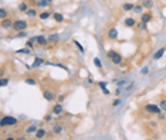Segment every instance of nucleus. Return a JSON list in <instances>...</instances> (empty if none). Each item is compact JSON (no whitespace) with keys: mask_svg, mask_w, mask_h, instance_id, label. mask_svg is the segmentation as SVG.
Segmentation results:
<instances>
[{"mask_svg":"<svg viewBox=\"0 0 166 140\" xmlns=\"http://www.w3.org/2000/svg\"><path fill=\"white\" fill-rule=\"evenodd\" d=\"M6 17H9V10L6 7H2L0 9V20H3Z\"/></svg>","mask_w":166,"mask_h":140,"instance_id":"nucleus-29","label":"nucleus"},{"mask_svg":"<svg viewBox=\"0 0 166 140\" xmlns=\"http://www.w3.org/2000/svg\"><path fill=\"white\" fill-rule=\"evenodd\" d=\"M107 57H108L109 61H112V64H116V65L122 64V61H124L122 54H121L119 51L114 50V48H111V50H108V51H107Z\"/></svg>","mask_w":166,"mask_h":140,"instance_id":"nucleus-1","label":"nucleus"},{"mask_svg":"<svg viewBox=\"0 0 166 140\" xmlns=\"http://www.w3.org/2000/svg\"><path fill=\"white\" fill-rule=\"evenodd\" d=\"M133 6H135V4H132V3H124L122 4V10H124V12H132L133 10Z\"/></svg>","mask_w":166,"mask_h":140,"instance_id":"nucleus-28","label":"nucleus"},{"mask_svg":"<svg viewBox=\"0 0 166 140\" xmlns=\"http://www.w3.org/2000/svg\"><path fill=\"white\" fill-rule=\"evenodd\" d=\"M27 136H20V137H16V140H24Z\"/></svg>","mask_w":166,"mask_h":140,"instance_id":"nucleus-44","label":"nucleus"},{"mask_svg":"<svg viewBox=\"0 0 166 140\" xmlns=\"http://www.w3.org/2000/svg\"><path fill=\"white\" fill-rule=\"evenodd\" d=\"M24 82L27 84V85H30V87H36V85H37V79L33 78V77H26Z\"/></svg>","mask_w":166,"mask_h":140,"instance_id":"nucleus-24","label":"nucleus"},{"mask_svg":"<svg viewBox=\"0 0 166 140\" xmlns=\"http://www.w3.org/2000/svg\"><path fill=\"white\" fill-rule=\"evenodd\" d=\"M143 111L148 113V115H159L162 109L159 105H155V103H146L145 106H143Z\"/></svg>","mask_w":166,"mask_h":140,"instance_id":"nucleus-4","label":"nucleus"},{"mask_svg":"<svg viewBox=\"0 0 166 140\" xmlns=\"http://www.w3.org/2000/svg\"><path fill=\"white\" fill-rule=\"evenodd\" d=\"M34 136H36V139H38V140H40V139H44V137L47 136V130H46V129H41V128H40L37 132H36V135H34Z\"/></svg>","mask_w":166,"mask_h":140,"instance_id":"nucleus-21","label":"nucleus"},{"mask_svg":"<svg viewBox=\"0 0 166 140\" xmlns=\"http://www.w3.org/2000/svg\"><path fill=\"white\" fill-rule=\"evenodd\" d=\"M166 53V47H162V48H159L156 53L154 54V60L155 61H158V60H161V58L163 57V54Z\"/></svg>","mask_w":166,"mask_h":140,"instance_id":"nucleus-19","label":"nucleus"},{"mask_svg":"<svg viewBox=\"0 0 166 140\" xmlns=\"http://www.w3.org/2000/svg\"><path fill=\"white\" fill-rule=\"evenodd\" d=\"M51 132H53V135H61L62 133V126L60 123H55L54 126H53V129H51Z\"/></svg>","mask_w":166,"mask_h":140,"instance_id":"nucleus-25","label":"nucleus"},{"mask_svg":"<svg viewBox=\"0 0 166 140\" xmlns=\"http://www.w3.org/2000/svg\"><path fill=\"white\" fill-rule=\"evenodd\" d=\"M152 19H154V16H152V13L148 10V12H143L141 14V20H139V21H142V23H146V24H148V23H150V21H152Z\"/></svg>","mask_w":166,"mask_h":140,"instance_id":"nucleus-11","label":"nucleus"},{"mask_svg":"<svg viewBox=\"0 0 166 140\" xmlns=\"http://www.w3.org/2000/svg\"><path fill=\"white\" fill-rule=\"evenodd\" d=\"M27 27H29V21L26 19H14V24H13L14 31H23V30H27Z\"/></svg>","mask_w":166,"mask_h":140,"instance_id":"nucleus-3","label":"nucleus"},{"mask_svg":"<svg viewBox=\"0 0 166 140\" xmlns=\"http://www.w3.org/2000/svg\"><path fill=\"white\" fill-rule=\"evenodd\" d=\"M48 2H53V0H48Z\"/></svg>","mask_w":166,"mask_h":140,"instance_id":"nucleus-46","label":"nucleus"},{"mask_svg":"<svg viewBox=\"0 0 166 140\" xmlns=\"http://www.w3.org/2000/svg\"><path fill=\"white\" fill-rule=\"evenodd\" d=\"M74 44H75V47H77V48H78L79 51H81V53H84V48H83V46H81V44H79V43L77 41V40H74Z\"/></svg>","mask_w":166,"mask_h":140,"instance_id":"nucleus-36","label":"nucleus"},{"mask_svg":"<svg viewBox=\"0 0 166 140\" xmlns=\"http://www.w3.org/2000/svg\"><path fill=\"white\" fill-rule=\"evenodd\" d=\"M40 64H44V60H40V58H36V64H33V68H37Z\"/></svg>","mask_w":166,"mask_h":140,"instance_id":"nucleus-34","label":"nucleus"},{"mask_svg":"<svg viewBox=\"0 0 166 140\" xmlns=\"http://www.w3.org/2000/svg\"><path fill=\"white\" fill-rule=\"evenodd\" d=\"M17 54H30V48L27 47V48H21V50H17L16 51Z\"/></svg>","mask_w":166,"mask_h":140,"instance_id":"nucleus-33","label":"nucleus"},{"mask_svg":"<svg viewBox=\"0 0 166 140\" xmlns=\"http://www.w3.org/2000/svg\"><path fill=\"white\" fill-rule=\"evenodd\" d=\"M102 92H104V95H109V91L107 89V88H104V89H102Z\"/></svg>","mask_w":166,"mask_h":140,"instance_id":"nucleus-42","label":"nucleus"},{"mask_svg":"<svg viewBox=\"0 0 166 140\" xmlns=\"http://www.w3.org/2000/svg\"><path fill=\"white\" fill-rule=\"evenodd\" d=\"M9 84H10V78H4V77H2V78H0V87H2V88L7 87Z\"/></svg>","mask_w":166,"mask_h":140,"instance_id":"nucleus-30","label":"nucleus"},{"mask_svg":"<svg viewBox=\"0 0 166 140\" xmlns=\"http://www.w3.org/2000/svg\"><path fill=\"white\" fill-rule=\"evenodd\" d=\"M132 12L135 13V14H138V16H141L142 13L145 12V7L142 6V3H138V4H135V6H133V10H132Z\"/></svg>","mask_w":166,"mask_h":140,"instance_id":"nucleus-16","label":"nucleus"},{"mask_svg":"<svg viewBox=\"0 0 166 140\" xmlns=\"http://www.w3.org/2000/svg\"><path fill=\"white\" fill-rule=\"evenodd\" d=\"M118 36H119L118 30H116L115 27H109L108 31H107V38H108L109 41H116V40H118Z\"/></svg>","mask_w":166,"mask_h":140,"instance_id":"nucleus-7","label":"nucleus"},{"mask_svg":"<svg viewBox=\"0 0 166 140\" xmlns=\"http://www.w3.org/2000/svg\"><path fill=\"white\" fill-rule=\"evenodd\" d=\"M132 88H133V84H131V85H129V87L126 88V89H125V91H131V89H132Z\"/></svg>","mask_w":166,"mask_h":140,"instance_id":"nucleus-43","label":"nucleus"},{"mask_svg":"<svg viewBox=\"0 0 166 140\" xmlns=\"http://www.w3.org/2000/svg\"><path fill=\"white\" fill-rule=\"evenodd\" d=\"M27 36H29V33H27L26 30H23V31H17L16 38H24V37H27Z\"/></svg>","mask_w":166,"mask_h":140,"instance_id":"nucleus-31","label":"nucleus"},{"mask_svg":"<svg viewBox=\"0 0 166 140\" xmlns=\"http://www.w3.org/2000/svg\"><path fill=\"white\" fill-rule=\"evenodd\" d=\"M58 40H60V36H58L57 33H53L48 36V43H50V44H57Z\"/></svg>","mask_w":166,"mask_h":140,"instance_id":"nucleus-23","label":"nucleus"},{"mask_svg":"<svg viewBox=\"0 0 166 140\" xmlns=\"http://www.w3.org/2000/svg\"><path fill=\"white\" fill-rule=\"evenodd\" d=\"M67 98V95H58L57 96V102H64V99Z\"/></svg>","mask_w":166,"mask_h":140,"instance_id":"nucleus-37","label":"nucleus"},{"mask_svg":"<svg viewBox=\"0 0 166 140\" xmlns=\"http://www.w3.org/2000/svg\"><path fill=\"white\" fill-rule=\"evenodd\" d=\"M53 20H54L55 23H64V21H65V19H64V16H62L61 13L54 12V13H53Z\"/></svg>","mask_w":166,"mask_h":140,"instance_id":"nucleus-18","label":"nucleus"},{"mask_svg":"<svg viewBox=\"0 0 166 140\" xmlns=\"http://www.w3.org/2000/svg\"><path fill=\"white\" fill-rule=\"evenodd\" d=\"M43 96H44V99L48 101V102H55V101H57V94H55V91L48 89V88H43Z\"/></svg>","mask_w":166,"mask_h":140,"instance_id":"nucleus-5","label":"nucleus"},{"mask_svg":"<svg viewBox=\"0 0 166 140\" xmlns=\"http://www.w3.org/2000/svg\"><path fill=\"white\" fill-rule=\"evenodd\" d=\"M119 105H121V99H119V98L114 99V102H112V106L116 108V106H119Z\"/></svg>","mask_w":166,"mask_h":140,"instance_id":"nucleus-35","label":"nucleus"},{"mask_svg":"<svg viewBox=\"0 0 166 140\" xmlns=\"http://www.w3.org/2000/svg\"><path fill=\"white\" fill-rule=\"evenodd\" d=\"M37 130H38L37 125H36V123H29V125H27V128L24 129V135H26V136H31V135H36Z\"/></svg>","mask_w":166,"mask_h":140,"instance_id":"nucleus-9","label":"nucleus"},{"mask_svg":"<svg viewBox=\"0 0 166 140\" xmlns=\"http://www.w3.org/2000/svg\"><path fill=\"white\" fill-rule=\"evenodd\" d=\"M19 120L14 116H2L0 119V128H6V126H16Z\"/></svg>","mask_w":166,"mask_h":140,"instance_id":"nucleus-2","label":"nucleus"},{"mask_svg":"<svg viewBox=\"0 0 166 140\" xmlns=\"http://www.w3.org/2000/svg\"><path fill=\"white\" fill-rule=\"evenodd\" d=\"M29 9H30V6H29V2H27V0H26V2H20V3L17 4V10L20 13H26Z\"/></svg>","mask_w":166,"mask_h":140,"instance_id":"nucleus-13","label":"nucleus"},{"mask_svg":"<svg viewBox=\"0 0 166 140\" xmlns=\"http://www.w3.org/2000/svg\"><path fill=\"white\" fill-rule=\"evenodd\" d=\"M141 3L142 6L145 7V10H150V9L154 7V0H141Z\"/></svg>","mask_w":166,"mask_h":140,"instance_id":"nucleus-22","label":"nucleus"},{"mask_svg":"<svg viewBox=\"0 0 166 140\" xmlns=\"http://www.w3.org/2000/svg\"><path fill=\"white\" fill-rule=\"evenodd\" d=\"M146 23H142V21H138L136 23V27L135 29L139 31V33H145V31H148V27H146Z\"/></svg>","mask_w":166,"mask_h":140,"instance_id":"nucleus-20","label":"nucleus"},{"mask_svg":"<svg viewBox=\"0 0 166 140\" xmlns=\"http://www.w3.org/2000/svg\"><path fill=\"white\" fill-rule=\"evenodd\" d=\"M98 87H100L101 89H104V88H107V82H98Z\"/></svg>","mask_w":166,"mask_h":140,"instance_id":"nucleus-39","label":"nucleus"},{"mask_svg":"<svg viewBox=\"0 0 166 140\" xmlns=\"http://www.w3.org/2000/svg\"><path fill=\"white\" fill-rule=\"evenodd\" d=\"M50 17H53V14H51V12H48V10H43L41 13H38V19H40L41 21L48 20Z\"/></svg>","mask_w":166,"mask_h":140,"instance_id":"nucleus-15","label":"nucleus"},{"mask_svg":"<svg viewBox=\"0 0 166 140\" xmlns=\"http://www.w3.org/2000/svg\"><path fill=\"white\" fill-rule=\"evenodd\" d=\"M136 23L138 21L135 20V17H126V19H124V21H122L124 27H126V29H135V27H136Z\"/></svg>","mask_w":166,"mask_h":140,"instance_id":"nucleus-8","label":"nucleus"},{"mask_svg":"<svg viewBox=\"0 0 166 140\" xmlns=\"http://www.w3.org/2000/svg\"><path fill=\"white\" fill-rule=\"evenodd\" d=\"M26 46L29 47V48H33L34 46H37V37H30L26 43Z\"/></svg>","mask_w":166,"mask_h":140,"instance_id":"nucleus-26","label":"nucleus"},{"mask_svg":"<svg viewBox=\"0 0 166 140\" xmlns=\"http://www.w3.org/2000/svg\"><path fill=\"white\" fill-rule=\"evenodd\" d=\"M94 65L97 67V68H98V70H101V68H102V64H101V60L100 58H94Z\"/></svg>","mask_w":166,"mask_h":140,"instance_id":"nucleus-32","label":"nucleus"},{"mask_svg":"<svg viewBox=\"0 0 166 140\" xmlns=\"http://www.w3.org/2000/svg\"><path fill=\"white\" fill-rule=\"evenodd\" d=\"M88 84H94V79H92V78H88Z\"/></svg>","mask_w":166,"mask_h":140,"instance_id":"nucleus-45","label":"nucleus"},{"mask_svg":"<svg viewBox=\"0 0 166 140\" xmlns=\"http://www.w3.org/2000/svg\"><path fill=\"white\" fill-rule=\"evenodd\" d=\"M62 112H64V106H62V105H61V102H57V103H54V106L51 108V113H53V115H55V116L61 115Z\"/></svg>","mask_w":166,"mask_h":140,"instance_id":"nucleus-10","label":"nucleus"},{"mask_svg":"<svg viewBox=\"0 0 166 140\" xmlns=\"http://www.w3.org/2000/svg\"><path fill=\"white\" fill-rule=\"evenodd\" d=\"M50 6H51V2H48V0H38L36 3V7L38 9H46V7H50Z\"/></svg>","mask_w":166,"mask_h":140,"instance_id":"nucleus-17","label":"nucleus"},{"mask_svg":"<svg viewBox=\"0 0 166 140\" xmlns=\"http://www.w3.org/2000/svg\"><path fill=\"white\" fill-rule=\"evenodd\" d=\"M27 2H29L30 4H36V3H37V2H38V0H27Z\"/></svg>","mask_w":166,"mask_h":140,"instance_id":"nucleus-41","label":"nucleus"},{"mask_svg":"<svg viewBox=\"0 0 166 140\" xmlns=\"http://www.w3.org/2000/svg\"><path fill=\"white\" fill-rule=\"evenodd\" d=\"M159 106H161V109H162L163 112H166V96H161L159 98Z\"/></svg>","mask_w":166,"mask_h":140,"instance_id":"nucleus-27","label":"nucleus"},{"mask_svg":"<svg viewBox=\"0 0 166 140\" xmlns=\"http://www.w3.org/2000/svg\"><path fill=\"white\" fill-rule=\"evenodd\" d=\"M50 44L48 43V37H44V36H37V46L38 47H47Z\"/></svg>","mask_w":166,"mask_h":140,"instance_id":"nucleus-12","label":"nucleus"},{"mask_svg":"<svg viewBox=\"0 0 166 140\" xmlns=\"http://www.w3.org/2000/svg\"><path fill=\"white\" fill-rule=\"evenodd\" d=\"M125 85H126V81H125V79H121V81H118V87H119V88L125 87Z\"/></svg>","mask_w":166,"mask_h":140,"instance_id":"nucleus-38","label":"nucleus"},{"mask_svg":"<svg viewBox=\"0 0 166 140\" xmlns=\"http://www.w3.org/2000/svg\"><path fill=\"white\" fill-rule=\"evenodd\" d=\"M148 72H149V68H148V67H146V68H143V70H142V74H148Z\"/></svg>","mask_w":166,"mask_h":140,"instance_id":"nucleus-40","label":"nucleus"},{"mask_svg":"<svg viewBox=\"0 0 166 140\" xmlns=\"http://www.w3.org/2000/svg\"><path fill=\"white\" fill-rule=\"evenodd\" d=\"M13 24H14V19H12L10 16L6 17V19H3V20L0 21V27H2L3 30H10V29H13Z\"/></svg>","mask_w":166,"mask_h":140,"instance_id":"nucleus-6","label":"nucleus"},{"mask_svg":"<svg viewBox=\"0 0 166 140\" xmlns=\"http://www.w3.org/2000/svg\"><path fill=\"white\" fill-rule=\"evenodd\" d=\"M26 16L29 19H36L38 17V12H37V7H30L27 12H26Z\"/></svg>","mask_w":166,"mask_h":140,"instance_id":"nucleus-14","label":"nucleus"}]
</instances>
